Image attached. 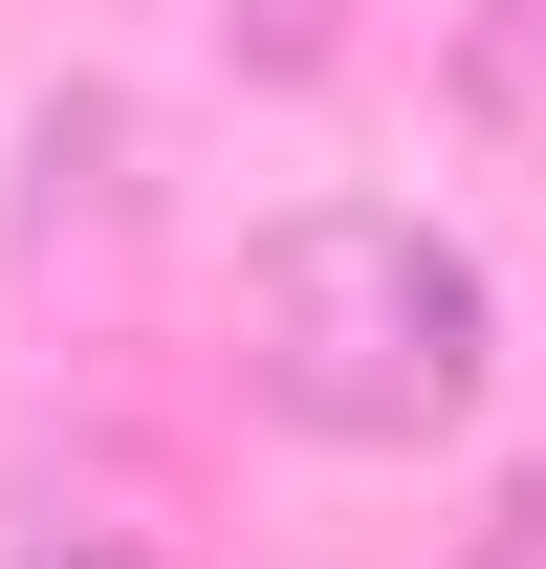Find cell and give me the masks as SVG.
Returning <instances> with one entry per match:
<instances>
[{
  "instance_id": "cell-1",
  "label": "cell",
  "mask_w": 546,
  "mask_h": 569,
  "mask_svg": "<svg viewBox=\"0 0 546 569\" xmlns=\"http://www.w3.org/2000/svg\"><path fill=\"white\" fill-rule=\"evenodd\" d=\"M481 372H503V307H481V263H459L415 198H306V219H263V263H241V395H263L284 438L415 460V438L481 417Z\"/></svg>"
},
{
  "instance_id": "cell-2",
  "label": "cell",
  "mask_w": 546,
  "mask_h": 569,
  "mask_svg": "<svg viewBox=\"0 0 546 569\" xmlns=\"http://www.w3.org/2000/svg\"><path fill=\"white\" fill-rule=\"evenodd\" d=\"M459 110L546 153V0H459Z\"/></svg>"
},
{
  "instance_id": "cell-3",
  "label": "cell",
  "mask_w": 546,
  "mask_h": 569,
  "mask_svg": "<svg viewBox=\"0 0 546 569\" xmlns=\"http://www.w3.org/2000/svg\"><path fill=\"white\" fill-rule=\"evenodd\" d=\"M0 569H153V526H110V503H44V526H0Z\"/></svg>"
},
{
  "instance_id": "cell-4",
  "label": "cell",
  "mask_w": 546,
  "mask_h": 569,
  "mask_svg": "<svg viewBox=\"0 0 546 569\" xmlns=\"http://www.w3.org/2000/svg\"><path fill=\"white\" fill-rule=\"evenodd\" d=\"M459 569H546V460H525V482H503V503L459 526Z\"/></svg>"
}]
</instances>
